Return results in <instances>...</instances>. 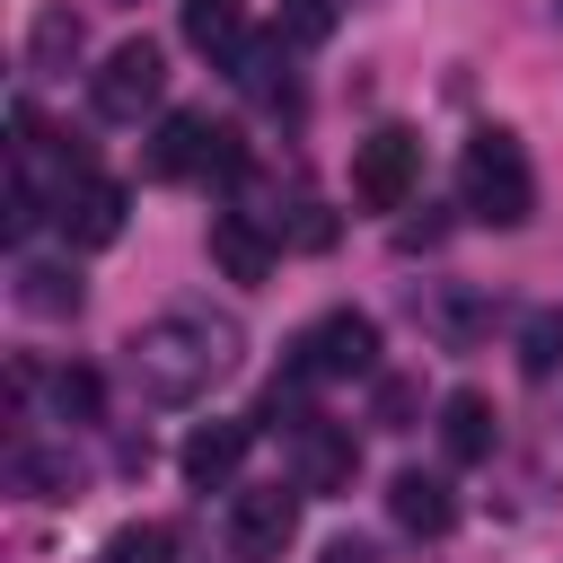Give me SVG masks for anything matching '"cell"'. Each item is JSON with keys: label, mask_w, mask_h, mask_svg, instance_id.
I'll return each mask as SVG.
<instances>
[{"label": "cell", "mask_w": 563, "mask_h": 563, "mask_svg": "<svg viewBox=\"0 0 563 563\" xmlns=\"http://www.w3.org/2000/svg\"><path fill=\"white\" fill-rule=\"evenodd\" d=\"M211 141H220V123H211V114H194V106L158 114V132H150V176H158V185L202 176V167H211Z\"/></svg>", "instance_id": "cell-7"}, {"label": "cell", "mask_w": 563, "mask_h": 563, "mask_svg": "<svg viewBox=\"0 0 563 563\" xmlns=\"http://www.w3.org/2000/svg\"><path fill=\"white\" fill-rule=\"evenodd\" d=\"M53 220H62L70 246H114V238H123V185H106V176H70Z\"/></svg>", "instance_id": "cell-8"}, {"label": "cell", "mask_w": 563, "mask_h": 563, "mask_svg": "<svg viewBox=\"0 0 563 563\" xmlns=\"http://www.w3.org/2000/svg\"><path fill=\"white\" fill-rule=\"evenodd\" d=\"M413 413H422V387L413 378H378V431H413Z\"/></svg>", "instance_id": "cell-23"}, {"label": "cell", "mask_w": 563, "mask_h": 563, "mask_svg": "<svg viewBox=\"0 0 563 563\" xmlns=\"http://www.w3.org/2000/svg\"><path fill=\"white\" fill-rule=\"evenodd\" d=\"M413 185H422V132L378 123L369 141H352V202L361 211H405Z\"/></svg>", "instance_id": "cell-4"}, {"label": "cell", "mask_w": 563, "mask_h": 563, "mask_svg": "<svg viewBox=\"0 0 563 563\" xmlns=\"http://www.w3.org/2000/svg\"><path fill=\"white\" fill-rule=\"evenodd\" d=\"M9 299H18L26 317H79V273H70L62 255H18Z\"/></svg>", "instance_id": "cell-15"}, {"label": "cell", "mask_w": 563, "mask_h": 563, "mask_svg": "<svg viewBox=\"0 0 563 563\" xmlns=\"http://www.w3.org/2000/svg\"><path fill=\"white\" fill-rule=\"evenodd\" d=\"M290 378H378V317L361 308H325L299 343H290Z\"/></svg>", "instance_id": "cell-3"}, {"label": "cell", "mask_w": 563, "mask_h": 563, "mask_svg": "<svg viewBox=\"0 0 563 563\" xmlns=\"http://www.w3.org/2000/svg\"><path fill=\"white\" fill-rule=\"evenodd\" d=\"M9 484L35 493V501H70L79 475H70V457H53V449H18V457H9Z\"/></svg>", "instance_id": "cell-18"}, {"label": "cell", "mask_w": 563, "mask_h": 563, "mask_svg": "<svg viewBox=\"0 0 563 563\" xmlns=\"http://www.w3.org/2000/svg\"><path fill=\"white\" fill-rule=\"evenodd\" d=\"M53 413H62V422H97V413H106V378L79 369V361L53 369Z\"/></svg>", "instance_id": "cell-20"}, {"label": "cell", "mask_w": 563, "mask_h": 563, "mask_svg": "<svg viewBox=\"0 0 563 563\" xmlns=\"http://www.w3.org/2000/svg\"><path fill=\"white\" fill-rule=\"evenodd\" d=\"M97 563H176V528H167V519H132V528L106 537Z\"/></svg>", "instance_id": "cell-19"}, {"label": "cell", "mask_w": 563, "mask_h": 563, "mask_svg": "<svg viewBox=\"0 0 563 563\" xmlns=\"http://www.w3.org/2000/svg\"><path fill=\"white\" fill-rule=\"evenodd\" d=\"M167 97V53L150 44V35H132V44H114L97 70H88V106L106 114V123H141L150 106Z\"/></svg>", "instance_id": "cell-5"}, {"label": "cell", "mask_w": 563, "mask_h": 563, "mask_svg": "<svg viewBox=\"0 0 563 563\" xmlns=\"http://www.w3.org/2000/svg\"><path fill=\"white\" fill-rule=\"evenodd\" d=\"M211 264H220L229 282H273L282 238H273V229H255V211H211Z\"/></svg>", "instance_id": "cell-9"}, {"label": "cell", "mask_w": 563, "mask_h": 563, "mask_svg": "<svg viewBox=\"0 0 563 563\" xmlns=\"http://www.w3.org/2000/svg\"><path fill=\"white\" fill-rule=\"evenodd\" d=\"M554 26H563V0H554Z\"/></svg>", "instance_id": "cell-25"}, {"label": "cell", "mask_w": 563, "mask_h": 563, "mask_svg": "<svg viewBox=\"0 0 563 563\" xmlns=\"http://www.w3.org/2000/svg\"><path fill=\"white\" fill-rule=\"evenodd\" d=\"M334 18H343L334 0H282V18H273V35L308 53V44H325V35H334Z\"/></svg>", "instance_id": "cell-21"}, {"label": "cell", "mask_w": 563, "mask_h": 563, "mask_svg": "<svg viewBox=\"0 0 563 563\" xmlns=\"http://www.w3.org/2000/svg\"><path fill=\"white\" fill-rule=\"evenodd\" d=\"M493 440H501V422H493V396H484V387L440 396V449H449V466H484Z\"/></svg>", "instance_id": "cell-13"}, {"label": "cell", "mask_w": 563, "mask_h": 563, "mask_svg": "<svg viewBox=\"0 0 563 563\" xmlns=\"http://www.w3.org/2000/svg\"><path fill=\"white\" fill-rule=\"evenodd\" d=\"M79 53H88V18H79L70 0H44V9L26 18V70L53 79V70H70Z\"/></svg>", "instance_id": "cell-14"}, {"label": "cell", "mask_w": 563, "mask_h": 563, "mask_svg": "<svg viewBox=\"0 0 563 563\" xmlns=\"http://www.w3.org/2000/svg\"><path fill=\"white\" fill-rule=\"evenodd\" d=\"M299 484H246L238 501H229V545H238V563H282L290 545H299Z\"/></svg>", "instance_id": "cell-6"}, {"label": "cell", "mask_w": 563, "mask_h": 563, "mask_svg": "<svg viewBox=\"0 0 563 563\" xmlns=\"http://www.w3.org/2000/svg\"><path fill=\"white\" fill-rule=\"evenodd\" d=\"M325 563H378V545H361V537H334V545H325Z\"/></svg>", "instance_id": "cell-24"}, {"label": "cell", "mask_w": 563, "mask_h": 563, "mask_svg": "<svg viewBox=\"0 0 563 563\" xmlns=\"http://www.w3.org/2000/svg\"><path fill=\"white\" fill-rule=\"evenodd\" d=\"M282 35H264V44H238L229 53V70H238V88L255 97V106H290V70H282Z\"/></svg>", "instance_id": "cell-16"}, {"label": "cell", "mask_w": 563, "mask_h": 563, "mask_svg": "<svg viewBox=\"0 0 563 563\" xmlns=\"http://www.w3.org/2000/svg\"><path fill=\"white\" fill-rule=\"evenodd\" d=\"M387 519H396L405 537H449V528H457V493H449V475L405 466V475L387 484Z\"/></svg>", "instance_id": "cell-12"}, {"label": "cell", "mask_w": 563, "mask_h": 563, "mask_svg": "<svg viewBox=\"0 0 563 563\" xmlns=\"http://www.w3.org/2000/svg\"><path fill=\"white\" fill-rule=\"evenodd\" d=\"M457 194H466V211H475V220H493V229H519V220L537 211V167H528V150H519V132H510V123L466 132Z\"/></svg>", "instance_id": "cell-2"}, {"label": "cell", "mask_w": 563, "mask_h": 563, "mask_svg": "<svg viewBox=\"0 0 563 563\" xmlns=\"http://www.w3.org/2000/svg\"><path fill=\"white\" fill-rule=\"evenodd\" d=\"M554 361H563V317H528V334H519V369L545 378Z\"/></svg>", "instance_id": "cell-22"}, {"label": "cell", "mask_w": 563, "mask_h": 563, "mask_svg": "<svg viewBox=\"0 0 563 563\" xmlns=\"http://www.w3.org/2000/svg\"><path fill=\"white\" fill-rule=\"evenodd\" d=\"M352 475H361V440L343 431V422H308L299 431V493H352Z\"/></svg>", "instance_id": "cell-11"}, {"label": "cell", "mask_w": 563, "mask_h": 563, "mask_svg": "<svg viewBox=\"0 0 563 563\" xmlns=\"http://www.w3.org/2000/svg\"><path fill=\"white\" fill-rule=\"evenodd\" d=\"M255 449V422H194L185 431V449H176V466H185V484L194 493H211V484H229L238 475V457Z\"/></svg>", "instance_id": "cell-10"}, {"label": "cell", "mask_w": 563, "mask_h": 563, "mask_svg": "<svg viewBox=\"0 0 563 563\" xmlns=\"http://www.w3.org/2000/svg\"><path fill=\"white\" fill-rule=\"evenodd\" d=\"M185 44L229 62V53L246 44V26H238V0H185Z\"/></svg>", "instance_id": "cell-17"}, {"label": "cell", "mask_w": 563, "mask_h": 563, "mask_svg": "<svg viewBox=\"0 0 563 563\" xmlns=\"http://www.w3.org/2000/svg\"><path fill=\"white\" fill-rule=\"evenodd\" d=\"M123 369L150 405H194L211 396L229 369H238V317H211V308H167L150 317L132 343H123Z\"/></svg>", "instance_id": "cell-1"}]
</instances>
